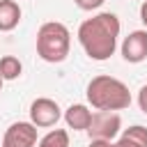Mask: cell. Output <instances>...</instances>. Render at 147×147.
<instances>
[{"label": "cell", "instance_id": "5b68a950", "mask_svg": "<svg viewBox=\"0 0 147 147\" xmlns=\"http://www.w3.org/2000/svg\"><path fill=\"white\" fill-rule=\"evenodd\" d=\"M62 117V110L57 106V101L48 99V96H39L30 103V122L37 129H48L55 126Z\"/></svg>", "mask_w": 147, "mask_h": 147}, {"label": "cell", "instance_id": "8fae6325", "mask_svg": "<svg viewBox=\"0 0 147 147\" xmlns=\"http://www.w3.org/2000/svg\"><path fill=\"white\" fill-rule=\"evenodd\" d=\"M23 74V64L16 55H5L0 57V78L2 80H16Z\"/></svg>", "mask_w": 147, "mask_h": 147}, {"label": "cell", "instance_id": "5bb4252c", "mask_svg": "<svg viewBox=\"0 0 147 147\" xmlns=\"http://www.w3.org/2000/svg\"><path fill=\"white\" fill-rule=\"evenodd\" d=\"M138 106H140V110L147 115V85H142V87L138 90Z\"/></svg>", "mask_w": 147, "mask_h": 147}, {"label": "cell", "instance_id": "8992f818", "mask_svg": "<svg viewBox=\"0 0 147 147\" xmlns=\"http://www.w3.org/2000/svg\"><path fill=\"white\" fill-rule=\"evenodd\" d=\"M37 126L32 122H14L2 133L0 147H37Z\"/></svg>", "mask_w": 147, "mask_h": 147}, {"label": "cell", "instance_id": "30bf717a", "mask_svg": "<svg viewBox=\"0 0 147 147\" xmlns=\"http://www.w3.org/2000/svg\"><path fill=\"white\" fill-rule=\"evenodd\" d=\"M117 147H147V126L133 124L124 131H119V138L115 140Z\"/></svg>", "mask_w": 147, "mask_h": 147}, {"label": "cell", "instance_id": "6da1fadb", "mask_svg": "<svg viewBox=\"0 0 147 147\" xmlns=\"http://www.w3.org/2000/svg\"><path fill=\"white\" fill-rule=\"evenodd\" d=\"M122 23L117 14L113 11H99L92 18H85L78 25V41L85 51V55L94 62H103L117 51V39H119Z\"/></svg>", "mask_w": 147, "mask_h": 147}, {"label": "cell", "instance_id": "4fadbf2b", "mask_svg": "<svg viewBox=\"0 0 147 147\" xmlns=\"http://www.w3.org/2000/svg\"><path fill=\"white\" fill-rule=\"evenodd\" d=\"M74 2H76V7L83 9V11H94V9H99L106 0H74Z\"/></svg>", "mask_w": 147, "mask_h": 147}, {"label": "cell", "instance_id": "3957f363", "mask_svg": "<svg viewBox=\"0 0 147 147\" xmlns=\"http://www.w3.org/2000/svg\"><path fill=\"white\" fill-rule=\"evenodd\" d=\"M71 48V32L60 21H46L37 30V55L44 62H64Z\"/></svg>", "mask_w": 147, "mask_h": 147}, {"label": "cell", "instance_id": "7c38bea8", "mask_svg": "<svg viewBox=\"0 0 147 147\" xmlns=\"http://www.w3.org/2000/svg\"><path fill=\"white\" fill-rule=\"evenodd\" d=\"M37 147H69V131L67 129H51L37 140Z\"/></svg>", "mask_w": 147, "mask_h": 147}, {"label": "cell", "instance_id": "52a82bcc", "mask_svg": "<svg viewBox=\"0 0 147 147\" xmlns=\"http://www.w3.org/2000/svg\"><path fill=\"white\" fill-rule=\"evenodd\" d=\"M122 57L131 64H138L142 60H147V30H133L124 37L122 46Z\"/></svg>", "mask_w": 147, "mask_h": 147}, {"label": "cell", "instance_id": "9c48e42d", "mask_svg": "<svg viewBox=\"0 0 147 147\" xmlns=\"http://www.w3.org/2000/svg\"><path fill=\"white\" fill-rule=\"evenodd\" d=\"M21 23V7L16 0H0V32H11Z\"/></svg>", "mask_w": 147, "mask_h": 147}, {"label": "cell", "instance_id": "2e32d148", "mask_svg": "<svg viewBox=\"0 0 147 147\" xmlns=\"http://www.w3.org/2000/svg\"><path fill=\"white\" fill-rule=\"evenodd\" d=\"M140 21H142V25L147 30V0H142V5H140Z\"/></svg>", "mask_w": 147, "mask_h": 147}, {"label": "cell", "instance_id": "7a4b0ae2", "mask_svg": "<svg viewBox=\"0 0 147 147\" xmlns=\"http://www.w3.org/2000/svg\"><path fill=\"white\" fill-rule=\"evenodd\" d=\"M85 96L94 110H124L131 106V92L126 83H122L115 76H106V74L94 76L87 83Z\"/></svg>", "mask_w": 147, "mask_h": 147}, {"label": "cell", "instance_id": "9a60e30c", "mask_svg": "<svg viewBox=\"0 0 147 147\" xmlns=\"http://www.w3.org/2000/svg\"><path fill=\"white\" fill-rule=\"evenodd\" d=\"M87 147H117L115 140H103V138H90Z\"/></svg>", "mask_w": 147, "mask_h": 147}, {"label": "cell", "instance_id": "ba28073f", "mask_svg": "<svg viewBox=\"0 0 147 147\" xmlns=\"http://www.w3.org/2000/svg\"><path fill=\"white\" fill-rule=\"evenodd\" d=\"M64 122L69 129L74 131H87L90 122H92V110L85 106V103H71L64 113H62Z\"/></svg>", "mask_w": 147, "mask_h": 147}, {"label": "cell", "instance_id": "e0dca14e", "mask_svg": "<svg viewBox=\"0 0 147 147\" xmlns=\"http://www.w3.org/2000/svg\"><path fill=\"white\" fill-rule=\"evenodd\" d=\"M2 83H5V80H2V78H0V90H2Z\"/></svg>", "mask_w": 147, "mask_h": 147}, {"label": "cell", "instance_id": "277c9868", "mask_svg": "<svg viewBox=\"0 0 147 147\" xmlns=\"http://www.w3.org/2000/svg\"><path fill=\"white\" fill-rule=\"evenodd\" d=\"M122 131V117L117 110H96L92 113V122L87 126L90 138H103V140H115Z\"/></svg>", "mask_w": 147, "mask_h": 147}]
</instances>
